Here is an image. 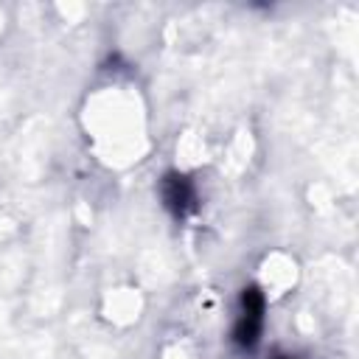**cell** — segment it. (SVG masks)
<instances>
[{"instance_id": "obj_1", "label": "cell", "mask_w": 359, "mask_h": 359, "mask_svg": "<svg viewBox=\"0 0 359 359\" xmlns=\"http://www.w3.org/2000/svg\"><path fill=\"white\" fill-rule=\"evenodd\" d=\"M261 323H264V297L258 294V289H244L241 311H238V323H236V342L244 348H252L258 342Z\"/></svg>"}, {"instance_id": "obj_2", "label": "cell", "mask_w": 359, "mask_h": 359, "mask_svg": "<svg viewBox=\"0 0 359 359\" xmlns=\"http://www.w3.org/2000/svg\"><path fill=\"white\" fill-rule=\"evenodd\" d=\"M163 199H165V205L174 210V213H188L191 208H194V188H191V182L185 180V177H180V174H168L165 177V182H163Z\"/></svg>"}, {"instance_id": "obj_3", "label": "cell", "mask_w": 359, "mask_h": 359, "mask_svg": "<svg viewBox=\"0 0 359 359\" xmlns=\"http://www.w3.org/2000/svg\"><path fill=\"white\" fill-rule=\"evenodd\" d=\"M278 359H292V356H278Z\"/></svg>"}]
</instances>
